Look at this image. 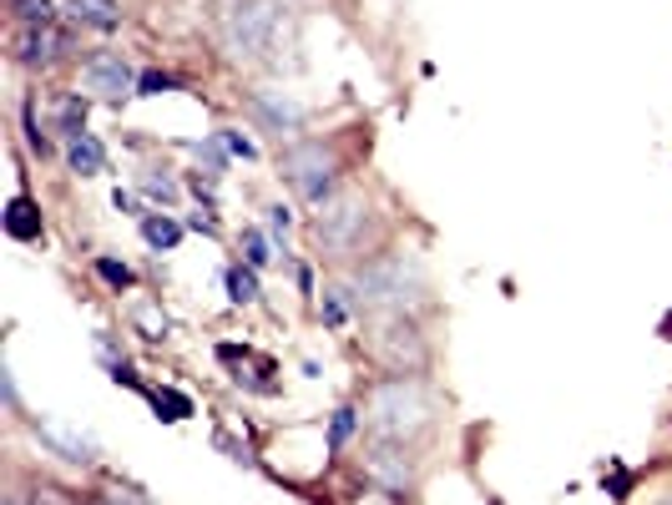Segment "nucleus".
Segmentation results:
<instances>
[{"instance_id": "nucleus-5", "label": "nucleus", "mask_w": 672, "mask_h": 505, "mask_svg": "<svg viewBox=\"0 0 672 505\" xmlns=\"http://www.w3.org/2000/svg\"><path fill=\"white\" fill-rule=\"evenodd\" d=\"M369 223H375L369 198L359 188H350V192H334V198L319 207V217H314V238H319V248L334 263H350V258L365 253Z\"/></svg>"}, {"instance_id": "nucleus-22", "label": "nucleus", "mask_w": 672, "mask_h": 505, "mask_svg": "<svg viewBox=\"0 0 672 505\" xmlns=\"http://www.w3.org/2000/svg\"><path fill=\"white\" fill-rule=\"evenodd\" d=\"M21 137H26V147L36 157H51V152H56V142L46 137V122L36 116V101L30 97H26V106H21Z\"/></svg>"}, {"instance_id": "nucleus-15", "label": "nucleus", "mask_w": 672, "mask_h": 505, "mask_svg": "<svg viewBox=\"0 0 672 505\" xmlns=\"http://www.w3.org/2000/svg\"><path fill=\"white\" fill-rule=\"evenodd\" d=\"M137 228H142V243L152 248V253H173V248L182 243L188 223H177L173 213H157V207H152V213H147L142 223H137Z\"/></svg>"}, {"instance_id": "nucleus-13", "label": "nucleus", "mask_w": 672, "mask_h": 505, "mask_svg": "<svg viewBox=\"0 0 672 505\" xmlns=\"http://www.w3.org/2000/svg\"><path fill=\"white\" fill-rule=\"evenodd\" d=\"M122 15V0H66V21L87 30H117Z\"/></svg>"}, {"instance_id": "nucleus-18", "label": "nucleus", "mask_w": 672, "mask_h": 505, "mask_svg": "<svg viewBox=\"0 0 672 505\" xmlns=\"http://www.w3.org/2000/svg\"><path fill=\"white\" fill-rule=\"evenodd\" d=\"M5 15H11L21 30H41V26H56V0H5Z\"/></svg>"}, {"instance_id": "nucleus-33", "label": "nucleus", "mask_w": 672, "mask_h": 505, "mask_svg": "<svg viewBox=\"0 0 672 505\" xmlns=\"http://www.w3.org/2000/svg\"><path fill=\"white\" fill-rule=\"evenodd\" d=\"M293 278H299V289H304V293H314V274H308V263H299V268H293Z\"/></svg>"}, {"instance_id": "nucleus-14", "label": "nucleus", "mask_w": 672, "mask_h": 505, "mask_svg": "<svg viewBox=\"0 0 672 505\" xmlns=\"http://www.w3.org/2000/svg\"><path fill=\"white\" fill-rule=\"evenodd\" d=\"M365 308H359V293H354V283H329L324 289V303H319V318L324 329H344L350 318H359Z\"/></svg>"}, {"instance_id": "nucleus-31", "label": "nucleus", "mask_w": 672, "mask_h": 505, "mask_svg": "<svg viewBox=\"0 0 672 505\" xmlns=\"http://www.w3.org/2000/svg\"><path fill=\"white\" fill-rule=\"evenodd\" d=\"M112 379H117V384H127V390H142V379H137V369H132L127 359L112 364Z\"/></svg>"}, {"instance_id": "nucleus-3", "label": "nucleus", "mask_w": 672, "mask_h": 505, "mask_svg": "<svg viewBox=\"0 0 672 505\" xmlns=\"http://www.w3.org/2000/svg\"><path fill=\"white\" fill-rule=\"evenodd\" d=\"M359 349L384 375H424L430 369V333L415 314H369V329L359 333Z\"/></svg>"}, {"instance_id": "nucleus-26", "label": "nucleus", "mask_w": 672, "mask_h": 505, "mask_svg": "<svg viewBox=\"0 0 672 505\" xmlns=\"http://www.w3.org/2000/svg\"><path fill=\"white\" fill-rule=\"evenodd\" d=\"M182 81H177L173 72H142L137 76V97H162V91H177Z\"/></svg>"}, {"instance_id": "nucleus-28", "label": "nucleus", "mask_w": 672, "mask_h": 505, "mask_svg": "<svg viewBox=\"0 0 672 505\" xmlns=\"http://www.w3.org/2000/svg\"><path fill=\"white\" fill-rule=\"evenodd\" d=\"M268 228H274V243H283V232L293 228V213L283 207V202H274V207H268Z\"/></svg>"}, {"instance_id": "nucleus-35", "label": "nucleus", "mask_w": 672, "mask_h": 505, "mask_svg": "<svg viewBox=\"0 0 672 505\" xmlns=\"http://www.w3.org/2000/svg\"><path fill=\"white\" fill-rule=\"evenodd\" d=\"M5 505H26V501H15V495H11V501H5Z\"/></svg>"}, {"instance_id": "nucleus-32", "label": "nucleus", "mask_w": 672, "mask_h": 505, "mask_svg": "<svg viewBox=\"0 0 672 505\" xmlns=\"http://www.w3.org/2000/svg\"><path fill=\"white\" fill-rule=\"evenodd\" d=\"M188 228H198V232H207V238H213V232H218V217H203V213H192V217H188Z\"/></svg>"}, {"instance_id": "nucleus-29", "label": "nucleus", "mask_w": 672, "mask_h": 505, "mask_svg": "<svg viewBox=\"0 0 672 505\" xmlns=\"http://www.w3.org/2000/svg\"><path fill=\"white\" fill-rule=\"evenodd\" d=\"M102 495H106V501H112V505H152L142 491H132V485H106Z\"/></svg>"}, {"instance_id": "nucleus-25", "label": "nucleus", "mask_w": 672, "mask_h": 505, "mask_svg": "<svg viewBox=\"0 0 672 505\" xmlns=\"http://www.w3.org/2000/svg\"><path fill=\"white\" fill-rule=\"evenodd\" d=\"M243 263H249V268H258V274L274 263V243H268V232H258V228L243 232Z\"/></svg>"}, {"instance_id": "nucleus-24", "label": "nucleus", "mask_w": 672, "mask_h": 505, "mask_svg": "<svg viewBox=\"0 0 672 505\" xmlns=\"http://www.w3.org/2000/svg\"><path fill=\"white\" fill-rule=\"evenodd\" d=\"M91 274L102 278L106 289L112 293H127V289H137V274L127 268V263H117V258H91Z\"/></svg>"}, {"instance_id": "nucleus-11", "label": "nucleus", "mask_w": 672, "mask_h": 505, "mask_svg": "<svg viewBox=\"0 0 672 505\" xmlns=\"http://www.w3.org/2000/svg\"><path fill=\"white\" fill-rule=\"evenodd\" d=\"M36 434H41L46 445L56 450L61 460H76V465H91L97 460V440L81 430H72V425H56V419H36Z\"/></svg>"}, {"instance_id": "nucleus-8", "label": "nucleus", "mask_w": 672, "mask_h": 505, "mask_svg": "<svg viewBox=\"0 0 672 505\" xmlns=\"http://www.w3.org/2000/svg\"><path fill=\"white\" fill-rule=\"evenodd\" d=\"M81 91L97 101H127L137 97V72L132 61L122 56V51H91L81 61Z\"/></svg>"}, {"instance_id": "nucleus-12", "label": "nucleus", "mask_w": 672, "mask_h": 505, "mask_svg": "<svg viewBox=\"0 0 672 505\" xmlns=\"http://www.w3.org/2000/svg\"><path fill=\"white\" fill-rule=\"evenodd\" d=\"M0 223H5V232H11L15 243H36V238L46 232V223H41V202L30 198V192H15V198L5 202Z\"/></svg>"}, {"instance_id": "nucleus-21", "label": "nucleus", "mask_w": 672, "mask_h": 505, "mask_svg": "<svg viewBox=\"0 0 672 505\" xmlns=\"http://www.w3.org/2000/svg\"><path fill=\"white\" fill-rule=\"evenodd\" d=\"M147 400H152L162 425H182V419L192 415V400L182 390H147Z\"/></svg>"}, {"instance_id": "nucleus-9", "label": "nucleus", "mask_w": 672, "mask_h": 505, "mask_svg": "<svg viewBox=\"0 0 672 505\" xmlns=\"http://www.w3.org/2000/svg\"><path fill=\"white\" fill-rule=\"evenodd\" d=\"M66 51H72V36L56 26H41V30L15 26V36H11V56H15V66H26V72H51L56 61H66Z\"/></svg>"}, {"instance_id": "nucleus-30", "label": "nucleus", "mask_w": 672, "mask_h": 505, "mask_svg": "<svg viewBox=\"0 0 672 505\" xmlns=\"http://www.w3.org/2000/svg\"><path fill=\"white\" fill-rule=\"evenodd\" d=\"M112 202H117V213H127V217H137V223H142V207H137V198H132V192H127V188H117V192H112Z\"/></svg>"}, {"instance_id": "nucleus-34", "label": "nucleus", "mask_w": 672, "mask_h": 505, "mask_svg": "<svg viewBox=\"0 0 672 505\" xmlns=\"http://www.w3.org/2000/svg\"><path fill=\"white\" fill-rule=\"evenodd\" d=\"M76 505H112L106 495H87V501H76Z\"/></svg>"}, {"instance_id": "nucleus-17", "label": "nucleus", "mask_w": 672, "mask_h": 505, "mask_svg": "<svg viewBox=\"0 0 672 505\" xmlns=\"http://www.w3.org/2000/svg\"><path fill=\"white\" fill-rule=\"evenodd\" d=\"M66 167H72L76 177H102L106 173V147L97 142V137H76V142H66Z\"/></svg>"}, {"instance_id": "nucleus-16", "label": "nucleus", "mask_w": 672, "mask_h": 505, "mask_svg": "<svg viewBox=\"0 0 672 505\" xmlns=\"http://www.w3.org/2000/svg\"><path fill=\"white\" fill-rule=\"evenodd\" d=\"M137 192H142L157 213H167V207H177V202H182V188H177V177L167 173V167H162V173H157V167L137 173Z\"/></svg>"}, {"instance_id": "nucleus-6", "label": "nucleus", "mask_w": 672, "mask_h": 505, "mask_svg": "<svg viewBox=\"0 0 672 505\" xmlns=\"http://www.w3.org/2000/svg\"><path fill=\"white\" fill-rule=\"evenodd\" d=\"M278 177L293 182L308 207H324V202L339 192V162L319 137H304V142L283 147V152H278Z\"/></svg>"}, {"instance_id": "nucleus-19", "label": "nucleus", "mask_w": 672, "mask_h": 505, "mask_svg": "<svg viewBox=\"0 0 672 505\" xmlns=\"http://www.w3.org/2000/svg\"><path fill=\"white\" fill-rule=\"evenodd\" d=\"M359 425H365V409L359 404H339L334 415H329V450H350L354 434H359Z\"/></svg>"}, {"instance_id": "nucleus-20", "label": "nucleus", "mask_w": 672, "mask_h": 505, "mask_svg": "<svg viewBox=\"0 0 672 505\" xmlns=\"http://www.w3.org/2000/svg\"><path fill=\"white\" fill-rule=\"evenodd\" d=\"M56 131L66 137V142H76V137H87V97L81 91H66L56 106Z\"/></svg>"}, {"instance_id": "nucleus-10", "label": "nucleus", "mask_w": 672, "mask_h": 505, "mask_svg": "<svg viewBox=\"0 0 672 505\" xmlns=\"http://www.w3.org/2000/svg\"><path fill=\"white\" fill-rule=\"evenodd\" d=\"M249 112L258 116L268 131H278V137H293V131L304 127V106H299L289 91H274V87H253L249 91Z\"/></svg>"}, {"instance_id": "nucleus-4", "label": "nucleus", "mask_w": 672, "mask_h": 505, "mask_svg": "<svg viewBox=\"0 0 672 505\" xmlns=\"http://www.w3.org/2000/svg\"><path fill=\"white\" fill-rule=\"evenodd\" d=\"M218 30L238 61H274L278 41L289 30V15H283V0H228Z\"/></svg>"}, {"instance_id": "nucleus-2", "label": "nucleus", "mask_w": 672, "mask_h": 505, "mask_svg": "<svg viewBox=\"0 0 672 505\" xmlns=\"http://www.w3.org/2000/svg\"><path fill=\"white\" fill-rule=\"evenodd\" d=\"M354 293H359V308L365 314H415L430 293L424 283V268L415 253H375L369 263L354 268Z\"/></svg>"}, {"instance_id": "nucleus-1", "label": "nucleus", "mask_w": 672, "mask_h": 505, "mask_svg": "<svg viewBox=\"0 0 672 505\" xmlns=\"http://www.w3.org/2000/svg\"><path fill=\"white\" fill-rule=\"evenodd\" d=\"M365 425L369 434H380V440H405L415 445L424 430H435V390L424 384V375H384L369 384L365 394Z\"/></svg>"}, {"instance_id": "nucleus-7", "label": "nucleus", "mask_w": 672, "mask_h": 505, "mask_svg": "<svg viewBox=\"0 0 672 505\" xmlns=\"http://www.w3.org/2000/svg\"><path fill=\"white\" fill-rule=\"evenodd\" d=\"M359 476L384 495H409L420 485V460H415V445L405 440H369L365 455H359Z\"/></svg>"}, {"instance_id": "nucleus-27", "label": "nucleus", "mask_w": 672, "mask_h": 505, "mask_svg": "<svg viewBox=\"0 0 672 505\" xmlns=\"http://www.w3.org/2000/svg\"><path fill=\"white\" fill-rule=\"evenodd\" d=\"M218 142L228 147V157H243V162H253V157H258V147H253V142H249V137H243V131H238V127H218Z\"/></svg>"}, {"instance_id": "nucleus-23", "label": "nucleus", "mask_w": 672, "mask_h": 505, "mask_svg": "<svg viewBox=\"0 0 672 505\" xmlns=\"http://www.w3.org/2000/svg\"><path fill=\"white\" fill-rule=\"evenodd\" d=\"M228 299L243 308V303H258L264 299V289H258V268H249V263H233L228 268Z\"/></svg>"}]
</instances>
